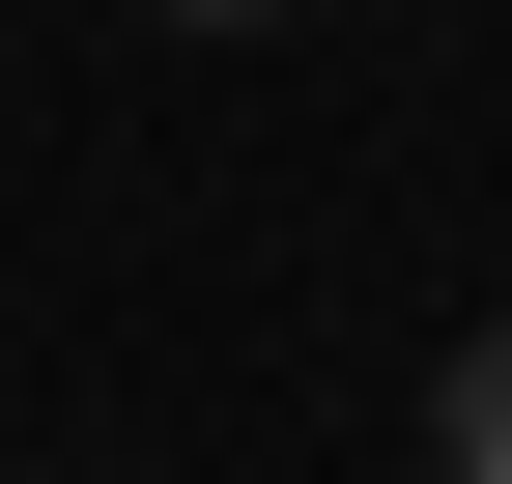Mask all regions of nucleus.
Returning a JSON list of instances; mask_svg holds the SVG:
<instances>
[{
    "label": "nucleus",
    "mask_w": 512,
    "mask_h": 484,
    "mask_svg": "<svg viewBox=\"0 0 512 484\" xmlns=\"http://www.w3.org/2000/svg\"><path fill=\"white\" fill-rule=\"evenodd\" d=\"M427 456H456V484H512V314L456 342V399H427Z\"/></svg>",
    "instance_id": "f257e3e1"
},
{
    "label": "nucleus",
    "mask_w": 512,
    "mask_h": 484,
    "mask_svg": "<svg viewBox=\"0 0 512 484\" xmlns=\"http://www.w3.org/2000/svg\"><path fill=\"white\" fill-rule=\"evenodd\" d=\"M171 29H256V0H171Z\"/></svg>",
    "instance_id": "f03ea898"
}]
</instances>
